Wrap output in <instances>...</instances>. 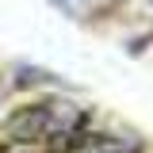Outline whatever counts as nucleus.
I'll return each instance as SVG.
<instances>
[{"mask_svg":"<svg viewBox=\"0 0 153 153\" xmlns=\"http://www.w3.org/2000/svg\"><path fill=\"white\" fill-rule=\"evenodd\" d=\"M61 4H69V8H80V4H88V0H61ZM96 4V0H92Z\"/></svg>","mask_w":153,"mask_h":153,"instance_id":"nucleus-1","label":"nucleus"}]
</instances>
